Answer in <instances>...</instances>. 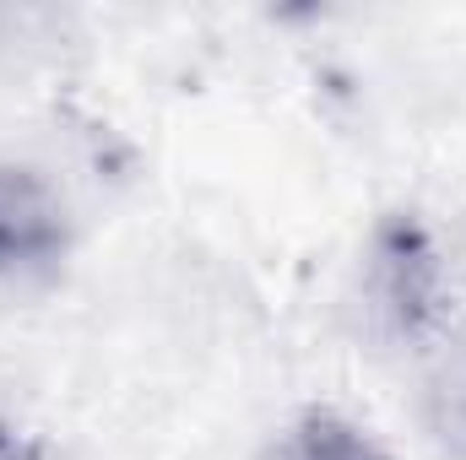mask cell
<instances>
[{
  "label": "cell",
  "mask_w": 466,
  "mask_h": 460,
  "mask_svg": "<svg viewBox=\"0 0 466 460\" xmlns=\"http://www.w3.org/2000/svg\"><path fill=\"white\" fill-rule=\"evenodd\" d=\"M60 249H66V212L49 195V185L22 168H0V282L55 265Z\"/></svg>",
  "instance_id": "6da1fadb"
},
{
  "label": "cell",
  "mask_w": 466,
  "mask_h": 460,
  "mask_svg": "<svg viewBox=\"0 0 466 460\" xmlns=\"http://www.w3.org/2000/svg\"><path fill=\"white\" fill-rule=\"evenodd\" d=\"M277 460H390L363 428H352L337 412H309L299 428L282 434Z\"/></svg>",
  "instance_id": "7a4b0ae2"
},
{
  "label": "cell",
  "mask_w": 466,
  "mask_h": 460,
  "mask_svg": "<svg viewBox=\"0 0 466 460\" xmlns=\"http://www.w3.org/2000/svg\"><path fill=\"white\" fill-rule=\"evenodd\" d=\"M0 460H38V455H33L27 439H16L11 428H0Z\"/></svg>",
  "instance_id": "3957f363"
}]
</instances>
